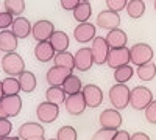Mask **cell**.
<instances>
[{"mask_svg":"<svg viewBox=\"0 0 156 140\" xmlns=\"http://www.w3.org/2000/svg\"><path fill=\"white\" fill-rule=\"evenodd\" d=\"M151 101H153V94L145 86H137L129 92V106L136 111H145V108Z\"/></svg>","mask_w":156,"mask_h":140,"instance_id":"obj_1","label":"cell"},{"mask_svg":"<svg viewBox=\"0 0 156 140\" xmlns=\"http://www.w3.org/2000/svg\"><path fill=\"white\" fill-rule=\"evenodd\" d=\"M129 87L126 84H115L109 89V101L112 109L120 111L129 106Z\"/></svg>","mask_w":156,"mask_h":140,"instance_id":"obj_2","label":"cell"},{"mask_svg":"<svg viewBox=\"0 0 156 140\" xmlns=\"http://www.w3.org/2000/svg\"><path fill=\"white\" fill-rule=\"evenodd\" d=\"M151 59H153V48L148 44L139 42L129 48V62H133L134 66L140 67L151 62Z\"/></svg>","mask_w":156,"mask_h":140,"instance_id":"obj_3","label":"cell"},{"mask_svg":"<svg viewBox=\"0 0 156 140\" xmlns=\"http://www.w3.org/2000/svg\"><path fill=\"white\" fill-rule=\"evenodd\" d=\"M2 69L8 76L16 78V76H19L20 73L25 72V62H23L22 56L17 55L16 52L14 53H6L2 58Z\"/></svg>","mask_w":156,"mask_h":140,"instance_id":"obj_4","label":"cell"},{"mask_svg":"<svg viewBox=\"0 0 156 140\" xmlns=\"http://www.w3.org/2000/svg\"><path fill=\"white\" fill-rule=\"evenodd\" d=\"M90 53H92V59H94V64L103 66L106 64V59H108V53H109V47L105 41V37L101 36H95V39L90 44Z\"/></svg>","mask_w":156,"mask_h":140,"instance_id":"obj_5","label":"cell"},{"mask_svg":"<svg viewBox=\"0 0 156 140\" xmlns=\"http://www.w3.org/2000/svg\"><path fill=\"white\" fill-rule=\"evenodd\" d=\"M106 64L109 66V69H119L122 66H128L129 64V48L123 47V48H111L108 53V59Z\"/></svg>","mask_w":156,"mask_h":140,"instance_id":"obj_6","label":"cell"},{"mask_svg":"<svg viewBox=\"0 0 156 140\" xmlns=\"http://www.w3.org/2000/svg\"><path fill=\"white\" fill-rule=\"evenodd\" d=\"M55 33V27L50 20H37L34 25H31V34L36 42H45L50 39V36Z\"/></svg>","mask_w":156,"mask_h":140,"instance_id":"obj_7","label":"cell"},{"mask_svg":"<svg viewBox=\"0 0 156 140\" xmlns=\"http://www.w3.org/2000/svg\"><path fill=\"white\" fill-rule=\"evenodd\" d=\"M100 126L103 129H112V131H117L122 125V115L119 111L115 109H105L101 114H100Z\"/></svg>","mask_w":156,"mask_h":140,"instance_id":"obj_8","label":"cell"},{"mask_svg":"<svg viewBox=\"0 0 156 140\" xmlns=\"http://www.w3.org/2000/svg\"><path fill=\"white\" fill-rule=\"evenodd\" d=\"M81 95L84 100V104L87 108H98L103 101V92L95 84H87L81 89Z\"/></svg>","mask_w":156,"mask_h":140,"instance_id":"obj_9","label":"cell"},{"mask_svg":"<svg viewBox=\"0 0 156 140\" xmlns=\"http://www.w3.org/2000/svg\"><path fill=\"white\" fill-rule=\"evenodd\" d=\"M97 27H100L101 30H115V28H119V25H120V16L117 14V12H112L109 9H105V11H101L98 12V16H97Z\"/></svg>","mask_w":156,"mask_h":140,"instance_id":"obj_10","label":"cell"},{"mask_svg":"<svg viewBox=\"0 0 156 140\" xmlns=\"http://www.w3.org/2000/svg\"><path fill=\"white\" fill-rule=\"evenodd\" d=\"M36 115H37V120L42 123H53L59 115V108L48 103V101H44V103L37 106Z\"/></svg>","mask_w":156,"mask_h":140,"instance_id":"obj_11","label":"cell"},{"mask_svg":"<svg viewBox=\"0 0 156 140\" xmlns=\"http://www.w3.org/2000/svg\"><path fill=\"white\" fill-rule=\"evenodd\" d=\"M72 75V70L69 69H64V67H56L53 66L51 69H48L47 75H45V80L50 84V87H61L62 83L66 81L69 76Z\"/></svg>","mask_w":156,"mask_h":140,"instance_id":"obj_12","label":"cell"},{"mask_svg":"<svg viewBox=\"0 0 156 140\" xmlns=\"http://www.w3.org/2000/svg\"><path fill=\"white\" fill-rule=\"evenodd\" d=\"M94 64V59H92V53H90V48L83 47L80 48L78 52L73 55V66L76 70L80 72H87Z\"/></svg>","mask_w":156,"mask_h":140,"instance_id":"obj_13","label":"cell"},{"mask_svg":"<svg viewBox=\"0 0 156 140\" xmlns=\"http://www.w3.org/2000/svg\"><path fill=\"white\" fill-rule=\"evenodd\" d=\"M73 37H75V41L80 42V44H87L90 41H94L95 39V25H92L90 22L80 23L73 30Z\"/></svg>","mask_w":156,"mask_h":140,"instance_id":"obj_14","label":"cell"},{"mask_svg":"<svg viewBox=\"0 0 156 140\" xmlns=\"http://www.w3.org/2000/svg\"><path fill=\"white\" fill-rule=\"evenodd\" d=\"M0 103H2V108H3V111H5L8 118L19 115V112L22 109V98L19 95L3 97L2 100H0Z\"/></svg>","mask_w":156,"mask_h":140,"instance_id":"obj_15","label":"cell"},{"mask_svg":"<svg viewBox=\"0 0 156 140\" xmlns=\"http://www.w3.org/2000/svg\"><path fill=\"white\" fill-rule=\"evenodd\" d=\"M105 41H106L109 50H111V48H123V47H126L128 36H126V33H125L122 28H115V30L108 31Z\"/></svg>","mask_w":156,"mask_h":140,"instance_id":"obj_16","label":"cell"},{"mask_svg":"<svg viewBox=\"0 0 156 140\" xmlns=\"http://www.w3.org/2000/svg\"><path fill=\"white\" fill-rule=\"evenodd\" d=\"M44 134H45V131L39 123L28 121V123H23L19 128L17 137L22 138V140H27V138H31V137H44Z\"/></svg>","mask_w":156,"mask_h":140,"instance_id":"obj_17","label":"cell"},{"mask_svg":"<svg viewBox=\"0 0 156 140\" xmlns=\"http://www.w3.org/2000/svg\"><path fill=\"white\" fill-rule=\"evenodd\" d=\"M64 104H66V111L70 114V115H81V114L84 112V109H86L81 92L75 94V95H69L66 98V103Z\"/></svg>","mask_w":156,"mask_h":140,"instance_id":"obj_18","label":"cell"},{"mask_svg":"<svg viewBox=\"0 0 156 140\" xmlns=\"http://www.w3.org/2000/svg\"><path fill=\"white\" fill-rule=\"evenodd\" d=\"M11 33L14 34L17 39H25V37H28L31 34V23L28 19L25 17H16L14 22L11 25Z\"/></svg>","mask_w":156,"mask_h":140,"instance_id":"obj_19","label":"cell"},{"mask_svg":"<svg viewBox=\"0 0 156 140\" xmlns=\"http://www.w3.org/2000/svg\"><path fill=\"white\" fill-rule=\"evenodd\" d=\"M17 37L11 33V30L0 31V52L6 53H14L17 48Z\"/></svg>","mask_w":156,"mask_h":140,"instance_id":"obj_20","label":"cell"},{"mask_svg":"<svg viewBox=\"0 0 156 140\" xmlns=\"http://www.w3.org/2000/svg\"><path fill=\"white\" fill-rule=\"evenodd\" d=\"M56 55V52L53 50V47L50 45L48 41L45 42H37L36 47H34V56L37 61H41V62H48L50 59H53Z\"/></svg>","mask_w":156,"mask_h":140,"instance_id":"obj_21","label":"cell"},{"mask_svg":"<svg viewBox=\"0 0 156 140\" xmlns=\"http://www.w3.org/2000/svg\"><path fill=\"white\" fill-rule=\"evenodd\" d=\"M50 45L53 47V50L56 53H61V52H67V47H69V36L64 33V31H56L50 36L48 39Z\"/></svg>","mask_w":156,"mask_h":140,"instance_id":"obj_22","label":"cell"},{"mask_svg":"<svg viewBox=\"0 0 156 140\" xmlns=\"http://www.w3.org/2000/svg\"><path fill=\"white\" fill-rule=\"evenodd\" d=\"M17 81H19V86H20V90L25 92V94H31L36 89V76H34L33 72L25 70L23 73H20L17 76Z\"/></svg>","mask_w":156,"mask_h":140,"instance_id":"obj_23","label":"cell"},{"mask_svg":"<svg viewBox=\"0 0 156 140\" xmlns=\"http://www.w3.org/2000/svg\"><path fill=\"white\" fill-rule=\"evenodd\" d=\"M92 14V6H90L89 2L83 0V2H78L76 8L73 9V19L80 23H86L89 22V17Z\"/></svg>","mask_w":156,"mask_h":140,"instance_id":"obj_24","label":"cell"},{"mask_svg":"<svg viewBox=\"0 0 156 140\" xmlns=\"http://www.w3.org/2000/svg\"><path fill=\"white\" fill-rule=\"evenodd\" d=\"M45 98L48 103L55 104V106H61L66 103V98L67 95L64 94L62 87H48L47 92H45Z\"/></svg>","mask_w":156,"mask_h":140,"instance_id":"obj_25","label":"cell"},{"mask_svg":"<svg viewBox=\"0 0 156 140\" xmlns=\"http://www.w3.org/2000/svg\"><path fill=\"white\" fill-rule=\"evenodd\" d=\"M62 90H64V94H66L67 97L69 95H75V94H80L81 92V89H83V86H81V80L78 78V76H75L73 73L69 76V78L62 83Z\"/></svg>","mask_w":156,"mask_h":140,"instance_id":"obj_26","label":"cell"},{"mask_svg":"<svg viewBox=\"0 0 156 140\" xmlns=\"http://www.w3.org/2000/svg\"><path fill=\"white\" fill-rule=\"evenodd\" d=\"M2 90H3V97L19 95V92H20V86H19L17 78L8 76V78L2 80Z\"/></svg>","mask_w":156,"mask_h":140,"instance_id":"obj_27","label":"cell"},{"mask_svg":"<svg viewBox=\"0 0 156 140\" xmlns=\"http://www.w3.org/2000/svg\"><path fill=\"white\" fill-rule=\"evenodd\" d=\"M126 12L131 19H140L145 12V3L142 0H129L126 3Z\"/></svg>","mask_w":156,"mask_h":140,"instance_id":"obj_28","label":"cell"},{"mask_svg":"<svg viewBox=\"0 0 156 140\" xmlns=\"http://www.w3.org/2000/svg\"><path fill=\"white\" fill-rule=\"evenodd\" d=\"M134 75V69L131 66H122L119 69L114 70V80L117 81V84H126V81H129Z\"/></svg>","mask_w":156,"mask_h":140,"instance_id":"obj_29","label":"cell"},{"mask_svg":"<svg viewBox=\"0 0 156 140\" xmlns=\"http://www.w3.org/2000/svg\"><path fill=\"white\" fill-rule=\"evenodd\" d=\"M55 66L56 67H64V69H69V70H73L75 66H73V55L69 53V52H61V53H56L55 58Z\"/></svg>","mask_w":156,"mask_h":140,"instance_id":"obj_30","label":"cell"},{"mask_svg":"<svg viewBox=\"0 0 156 140\" xmlns=\"http://www.w3.org/2000/svg\"><path fill=\"white\" fill-rule=\"evenodd\" d=\"M3 6H5V11L8 12V14H11L12 17L14 16L20 17V14L25 9V2L23 0H5Z\"/></svg>","mask_w":156,"mask_h":140,"instance_id":"obj_31","label":"cell"},{"mask_svg":"<svg viewBox=\"0 0 156 140\" xmlns=\"http://www.w3.org/2000/svg\"><path fill=\"white\" fill-rule=\"evenodd\" d=\"M156 76V66L153 64V61L148 64H144L137 67V78L142 81H151Z\"/></svg>","mask_w":156,"mask_h":140,"instance_id":"obj_32","label":"cell"},{"mask_svg":"<svg viewBox=\"0 0 156 140\" xmlns=\"http://www.w3.org/2000/svg\"><path fill=\"white\" fill-rule=\"evenodd\" d=\"M76 137H78V134L73 126H61L58 129L56 140H76Z\"/></svg>","mask_w":156,"mask_h":140,"instance_id":"obj_33","label":"cell"},{"mask_svg":"<svg viewBox=\"0 0 156 140\" xmlns=\"http://www.w3.org/2000/svg\"><path fill=\"white\" fill-rule=\"evenodd\" d=\"M126 3H128V0H106L108 9L112 12H117V14H119V11L126 8Z\"/></svg>","mask_w":156,"mask_h":140,"instance_id":"obj_34","label":"cell"},{"mask_svg":"<svg viewBox=\"0 0 156 140\" xmlns=\"http://www.w3.org/2000/svg\"><path fill=\"white\" fill-rule=\"evenodd\" d=\"M114 134H115V131H112V129H103V128H100L92 135V138H90V140H112Z\"/></svg>","mask_w":156,"mask_h":140,"instance_id":"obj_35","label":"cell"},{"mask_svg":"<svg viewBox=\"0 0 156 140\" xmlns=\"http://www.w3.org/2000/svg\"><path fill=\"white\" fill-rule=\"evenodd\" d=\"M12 22H14V17L11 14H8L6 11H0V30L2 31L8 30V27H11Z\"/></svg>","mask_w":156,"mask_h":140,"instance_id":"obj_36","label":"cell"},{"mask_svg":"<svg viewBox=\"0 0 156 140\" xmlns=\"http://www.w3.org/2000/svg\"><path fill=\"white\" fill-rule=\"evenodd\" d=\"M145 118L148 123L156 125V100H153L151 103L145 108Z\"/></svg>","mask_w":156,"mask_h":140,"instance_id":"obj_37","label":"cell"},{"mask_svg":"<svg viewBox=\"0 0 156 140\" xmlns=\"http://www.w3.org/2000/svg\"><path fill=\"white\" fill-rule=\"evenodd\" d=\"M12 131V123L9 118H0V138L8 137Z\"/></svg>","mask_w":156,"mask_h":140,"instance_id":"obj_38","label":"cell"},{"mask_svg":"<svg viewBox=\"0 0 156 140\" xmlns=\"http://www.w3.org/2000/svg\"><path fill=\"white\" fill-rule=\"evenodd\" d=\"M78 5V0H61V6L67 11H73Z\"/></svg>","mask_w":156,"mask_h":140,"instance_id":"obj_39","label":"cell"},{"mask_svg":"<svg viewBox=\"0 0 156 140\" xmlns=\"http://www.w3.org/2000/svg\"><path fill=\"white\" fill-rule=\"evenodd\" d=\"M129 137H131V135H129L126 131H115L112 140H129Z\"/></svg>","mask_w":156,"mask_h":140,"instance_id":"obj_40","label":"cell"},{"mask_svg":"<svg viewBox=\"0 0 156 140\" xmlns=\"http://www.w3.org/2000/svg\"><path fill=\"white\" fill-rule=\"evenodd\" d=\"M129 140H150V137L145 132H134L131 137H129Z\"/></svg>","mask_w":156,"mask_h":140,"instance_id":"obj_41","label":"cell"},{"mask_svg":"<svg viewBox=\"0 0 156 140\" xmlns=\"http://www.w3.org/2000/svg\"><path fill=\"white\" fill-rule=\"evenodd\" d=\"M0 118H8L6 114H5V111H3V108H2V103H0Z\"/></svg>","mask_w":156,"mask_h":140,"instance_id":"obj_42","label":"cell"},{"mask_svg":"<svg viewBox=\"0 0 156 140\" xmlns=\"http://www.w3.org/2000/svg\"><path fill=\"white\" fill-rule=\"evenodd\" d=\"M0 140H19V137H11V135H8V137H3V138H0Z\"/></svg>","mask_w":156,"mask_h":140,"instance_id":"obj_43","label":"cell"},{"mask_svg":"<svg viewBox=\"0 0 156 140\" xmlns=\"http://www.w3.org/2000/svg\"><path fill=\"white\" fill-rule=\"evenodd\" d=\"M27 140H45L44 137H31V138H27Z\"/></svg>","mask_w":156,"mask_h":140,"instance_id":"obj_44","label":"cell"},{"mask_svg":"<svg viewBox=\"0 0 156 140\" xmlns=\"http://www.w3.org/2000/svg\"><path fill=\"white\" fill-rule=\"evenodd\" d=\"M3 98V90H2V81H0V100Z\"/></svg>","mask_w":156,"mask_h":140,"instance_id":"obj_45","label":"cell"},{"mask_svg":"<svg viewBox=\"0 0 156 140\" xmlns=\"http://www.w3.org/2000/svg\"><path fill=\"white\" fill-rule=\"evenodd\" d=\"M153 6H154V11H156V2H154V3H153Z\"/></svg>","mask_w":156,"mask_h":140,"instance_id":"obj_46","label":"cell"},{"mask_svg":"<svg viewBox=\"0 0 156 140\" xmlns=\"http://www.w3.org/2000/svg\"><path fill=\"white\" fill-rule=\"evenodd\" d=\"M50 140H56V138H50Z\"/></svg>","mask_w":156,"mask_h":140,"instance_id":"obj_47","label":"cell"}]
</instances>
